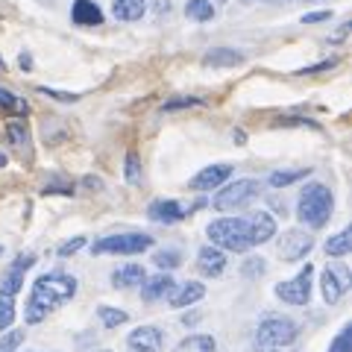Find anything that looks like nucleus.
Returning <instances> with one entry per match:
<instances>
[{
	"mask_svg": "<svg viewBox=\"0 0 352 352\" xmlns=\"http://www.w3.org/2000/svg\"><path fill=\"white\" fill-rule=\"evenodd\" d=\"M76 294V279L68 273H44L36 279L27 302V323H41L47 314H53L65 302H71Z\"/></svg>",
	"mask_w": 352,
	"mask_h": 352,
	"instance_id": "1",
	"label": "nucleus"
},
{
	"mask_svg": "<svg viewBox=\"0 0 352 352\" xmlns=\"http://www.w3.org/2000/svg\"><path fill=\"white\" fill-rule=\"evenodd\" d=\"M335 212V197L323 182H308L300 194V206H296V217L305 226L320 229L329 223V217Z\"/></svg>",
	"mask_w": 352,
	"mask_h": 352,
	"instance_id": "2",
	"label": "nucleus"
},
{
	"mask_svg": "<svg viewBox=\"0 0 352 352\" xmlns=\"http://www.w3.org/2000/svg\"><path fill=\"white\" fill-rule=\"evenodd\" d=\"M212 247L217 250H232V252H247L252 247V235H250V223L244 217H220L212 220L206 229Z\"/></svg>",
	"mask_w": 352,
	"mask_h": 352,
	"instance_id": "3",
	"label": "nucleus"
},
{
	"mask_svg": "<svg viewBox=\"0 0 352 352\" xmlns=\"http://www.w3.org/2000/svg\"><path fill=\"white\" fill-rule=\"evenodd\" d=\"M153 247V238L144 232H124V235H106L94 241V256H138Z\"/></svg>",
	"mask_w": 352,
	"mask_h": 352,
	"instance_id": "4",
	"label": "nucleus"
},
{
	"mask_svg": "<svg viewBox=\"0 0 352 352\" xmlns=\"http://www.w3.org/2000/svg\"><path fill=\"white\" fill-rule=\"evenodd\" d=\"M296 323L288 320V317H267L261 320L256 329V349H279V346H288L294 344L296 338Z\"/></svg>",
	"mask_w": 352,
	"mask_h": 352,
	"instance_id": "5",
	"label": "nucleus"
},
{
	"mask_svg": "<svg viewBox=\"0 0 352 352\" xmlns=\"http://www.w3.org/2000/svg\"><path fill=\"white\" fill-rule=\"evenodd\" d=\"M311 276H314V267L305 261V267L296 273L294 279L276 285V296L288 305H305L308 300H311Z\"/></svg>",
	"mask_w": 352,
	"mask_h": 352,
	"instance_id": "6",
	"label": "nucleus"
},
{
	"mask_svg": "<svg viewBox=\"0 0 352 352\" xmlns=\"http://www.w3.org/2000/svg\"><path fill=\"white\" fill-rule=\"evenodd\" d=\"M258 194V182L256 179H238L229 182L226 188H220L214 197V208L217 212H232V208H241L244 203H250L252 197Z\"/></svg>",
	"mask_w": 352,
	"mask_h": 352,
	"instance_id": "7",
	"label": "nucleus"
},
{
	"mask_svg": "<svg viewBox=\"0 0 352 352\" xmlns=\"http://www.w3.org/2000/svg\"><path fill=\"white\" fill-rule=\"evenodd\" d=\"M349 285H352V276H349V267H346V264H332V267H326L323 276H320L323 300H326L329 305L340 302V296L349 291Z\"/></svg>",
	"mask_w": 352,
	"mask_h": 352,
	"instance_id": "8",
	"label": "nucleus"
},
{
	"mask_svg": "<svg viewBox=\"0 0 352 352\" xmlns=\"http://www.w3.org/2000/svg\"><path fill=\"white\" fill-rule=\"evenodd\" d=\"M311 247H314V238L308 232H302V229H288V232H282L279 244H276L282 261H302L308 252H311Z\"/></svg>",
	"mask_w": 352,
	"mask_h": 352,
	"instance_id": "9",
	"label": "nucleus"
},
{
	"mask_svg": "<svg viewBox=\"0 0 352 352\" xmlns=\"http://www.w3.org/2000/svg\"><path fill=\"white\" fill-rule=\"evenodd\" d=\"M36 264V256L32 252H24V256H18L12 261V267H9V273L3 279H0V294H6V296H15L21 288H24V273Z\"/></svg>",
	"mask_w": 352,
	"mask_h": 352,
	"instance_id": "10",
	"label": "nucleus"
},
{
	"mask_svg": "<svg viewBox=\"0 0 352 352\" xmlns=\"http://www.w3.org/2000/svg\"><path fill=\"white\" fill-rule=\"evenodd\" d=\"M229 176H232V164H212V168H206L194 176V179L188 182L194 191H214L220 188Z\"/></svg>",
	"mask_w": 352,
	"mask_h": 352,
	"instance_id": "11",
	"label": "nucleus"
},
{
	"mask_svg": "<svg viewBox=\"0 0 352 352\" xmlns=\"http://www.w3.org/2000/svg\"><path fill=\"white\" fill-rule=\"evenodd\" d=\"M129 352H159L162 349V329L156 326H138L126 338Z\"/></svg>",
	"mask_w": 352,
	"mask_h": 352,
	"instance_id": "12",
	"label": "nucleus"
},
{
	"mask_svg": "<svg viewBox=\"0 0 352 352\" xmlns=\"http://www.w3.org/2000/svg\"><path fill=\"white\" fill-rule=\"evenodd\" d=\"M71 18H74V24H80V27H100L103 24V9L97 6L94 0H74Z\"/></svg>",
	"mask_w": 352,
	"mask_h": 352,
	"instance_id": "13",
	"label": "nucleus"
},
{
	"mask_svg": "<svg viewBox=\"0 0 352 352\" xmlns=\"http://www.w3.org/2000/svg\"><path fill=\"white\" fill-rule=\"evenodd\" d=\"M250 235H252V247H258V244H267V241L276 235V220H273L267 212H256L250 220Z\"/></svg>",
	"mask_w": 352,
	"mask_h": 352,
	"instance_id": "14",
	"label": "nucleus"
},
{
	"mask_svg": "<svg viewBox=\"0 0 352 352\" xmlns=\"http://www.w3.org/2000/svg\"><path fill=\"white\" fill-rule=\"evenodd\" d=\"M197 270H200L203 276H220V273L226 270V256L217 247L208 244L200 250V256H197Z\"/></svg>",
	"mask_w": 352,
	"mask_h": 352,
	"instance_id": "15",
	"label": "nucleus"
},
{
	"mask_svg": "<svg viewBox=\"0 0 352 352\" xmlns=\"http://www.w3.org/2000/svg\"><path fill=\"white\" fill-rule=\"evenodd\" d=\"M147 214H150V220H159V223H176V220H182L188 212L176 200H156V203H150Z\"/></svg>",
	"mask_w": 352,
	"mask_h": 352,
	"instance_id": "16",
	"label": "nucleus"
},
{
	"mask_svg": "<svg viewBox=\"0 0 352 352\" xmlns=\"http://www.w3.org/2000/svg\"><path fill=\"white\" fill-rule=\"evenodd\" d=\"M173 288L176 285H173L170 273H159V276H150L141 282V296H144L147 302H153V300H162V296H170Z\"/></svg>",
	"mask_w": 352,
	"mask_h": 352,
	"instance_id": "17",
	"label": "nucleus"
},
{
	"mask_svg": "<svg viewBox=\"0 0 352 352\" xmlns=\"http://www.w3.org/2000/svg\"><path fill=\"white\" fill-rule=\"evenodd\" d=\"M206 296V285L203 282H185L182 288H173L170 291V305L173 308H188V305H194V302H200Z\"/></svg>",
	"mask_w": 352,
	"mask_h": 352,
	"instance_id": "18",
	"label": "nucleus"
},
{
	"mask_svg": "<svg viewBox=\"0 0 352 352\" xmlns=\"http://www.w3.org/2000/svg\"><path fill=\"white\" fill-rule=\"evenodd\" d=\"M147 279V273L141 264H124V267H118L112 273V285L118 291H126V288H135V285H141Z\"/></svg>",
	"mask_w": 352,
	"mask_h": 352,
	"instance_id": "19",
	"label": "nucleus"
},
{
	"mask_svg": "<svg viewBox=\"0 0 352 352\" xmlns=\"http://www.w3.org/2000/svg\"><path fill=\"white\" fill-rule=\"evenodd\" d=\"M241 62H244V53L232 47H214L203 56V65H208V68H235Z\"/></svg>",
	"mask_w": 352,
	"mask_h": 352,
	"instance_id": "20",
	"label": "nucleus"
},
{
	"mask_svg": "<svg viewBox=\"0 0 352 352\" xmlns=\"http://www.w3.org/2000/svg\"><path fill=\"white\" fill-rule=\"evenodd\" d=\"M112 12L120 21H138V18H144L147 3L144 0H112Z\"/></svg>",
	"mask_w": 352,
	"mask_h": 352,
	"instance_id": "21",
	"label": "nucleus"
},
{
	"mask_svg": "<svg viewBox=\"0 0 352 352\" xmlns=\"http://www.w3.org/2000/svg\"><path fill=\"white\" fill-rule=\"evenodd\" d=\"M349 250H352V229H340L338 235L326 241V256H332V258H344Z\"/></svg>",
	"mask_w": 352,
	"mask_h": 352,
	"instance_id": "22",
	"label": "nucleus"
},
{
	"mask_svg": "<svg viewBox=\"0 0 352 352\" xmlns=\"http://www.w3.org/2000/svg\"><path fill=\"white\" fill-rule=\"evenodd\" d=\"M214 338L212 335H191V338H185L182 344H176L173 352H214Z\"/></svg>",
	"mask_w": 352,
	"mask_h": 352,
	"instance_id": "23",
	"label": "nucleus"
},
{
	"mask_svg": "<svg viewBox=\"0 0 352 352\" xmlns=\"http://www.w3.org/2000/svg\"><path fill=\"white\" fill-rule=\"evenodd\" d=\"M185 15H188L191 21L206 24V21L214 18V6H212V0H188V3H185Z\"/></svg>",
	"mask_w": 352,
	"mask_h": 352,
	"instance_id": "24",
	"label": "nucleus"
},
{
	"mask_svg": "<svg viewBox=\"0 0 352 352\" xmlns=\"http://www.w3.org/2000/svg\"><path fill=\"white\" fill-rule=\"evenodd\" d=\"M6 135H9V144H12L15 150L21 153H30V132L24 124H18V120H12V124H6Z\"/></svg>",
	"mask_w": 352,
	"mask_h": 352,
	"instance_id": "25",
	"label": "nucleus"
},
{
	"mask_svg": "<svg viewBox=\"0 0 352 352\" xmlns=\"http://www.w3.org/2000/svg\"><path fill=\"white\" fill-rule=\"evenodd\" d=\"M97 317H100V323H103L106 329H118V326H124V323L129 320L126 311H120V308H109V305L97 308Z\"/></svg>",
	"mask_w": 352,
	"mask_h": 352,
	"instance_id": "26",
	"label": "nucleus"
},
{
	"mask_svg": "<svg viewBox=\"0 0 352 352\" xmlns=\"http://www.w3.org/2000/svg\"><path fill=\"white\" fill-rule=\"evenodd\" d=\"M308 173H311L308 168H300V170H276V173H270V185H273V188H285V185H291V182L305 179Z\"/></svg>",
	"mask_w": 352,
	"mask_h": 352,
	"instance_id": "27",
	"label": "nucleus"
},
{
	"mask_svg": "<svg viewBox=\"0 0 352 352\" xmlns=\"http://www.w3.org/2000/svg\"><path fill=\"white\" fill-rule=\"evenodd\" d=\"M15 323V296L0 294V332H6Z\"/></svg>",
	"mask_w": 352,
	"mask_h": 352,
	"instance_id": "28",
	"label": "nucleus"
},
{
	"mask_svg": "<svg viewBox=\"0 0 352 352\" xmlns=\"http://www.w3.org/2000/svg\"><path fill=\"white\" fill-rule=\"evenodd\" d=\"M153 264H156L162 273H168V270H173V267H179L182 256H179L176 250H164V252H156V256H153Z\"/></svg>",
	"mask_w": 352,
	"mask_h": 352,
	"instance_id": "29",
	"label": "nucleus"
},
{
	"mask_svg": "<svg viewBox=\"0 0 352 352\" xmlns=\"http://www.w3.org/2000/svg\"><path fill=\"white\" fill-rule=\"evenodd\" d=\"M0 109H6V112H12V115H27L30 112V106L24 100H18V97H12L6 88H0Z\"/></svg>",
	"mask_w": 352,
	"mask_h": 352,
	"instance_id": "30",
	"label": "nucleus"
},
{
	"mask_svg": "<svg viewBox=\"0 0 352 352\" xmlns=\"http://www.w3.org/2000/svg\"><path fill=\"white\" fill-rule=\"evenodd\" d=\"M124 176H126L129 185H141V176H144V170H141V159L135 156V153H129V156H126Z\"/></svg>",
	"mask_w": 352,
	"mask_h": 352,
	"instance_id": "31",
	"label": "nucleus"
},
{
	"mask_svg": "<svg viewBox=\"0 0 352 352\" xmlns=\"http://www.w3.org/2000/svg\"><path fill=\"white\" fill-rule=\"evenodd\" d=\"M329 352H352V326H349V323L338 332V338L332 340V346H329Z\"/></svg>",
	"mask_w": 352,
	"mask_h": 352,
	"instance_id": "32",
	"label": "nucleus"
},
{
	"mask_svg": "<svg viewBox=\"0 0 352 352\" xmlns=\"http://www.w3.org/2000/svg\"><path fill=\"white\" fill-rule=\"evenodd\" d=\"M203 100H197V97H173V100L162 103V112H176V109H191V106H200Z\"/></svg>",
	"mask_w": 352,
	"mask_h": 352,
	"instance_id": "33",
	"label": "nucleus"
},
{
	"mask_svg": "<svg viewBox=\"0 0 352 352\" xmlns=\"http://www.w3.org/2000/svg\"><path fill=\"white\" fill-rule=\"evenodd\" d=\"M264 267H267V264H264V258H256V256H252V258L244 261L241 273H244L247 279H256V276H261V273H264Z\"/></svg>",
	"mask_w": 352,
	"mask_h": 352,
	"instance_id": "34",
	"label": "nucleus"
},
{
	"mask_svg": "<svg viewBox=\"0 0 352 352\" xmlns=\"http://www.w3.org/2000/svg\"><path fill=\"white\" fill-rule=\"evenodd\" d=\"M338 65V59H326V62H317V65H305V68H300L296 74L300 76H311V74H323V71H332Z\"/></svg>",
	"mask_w": 352,
	"mask_h": 352,
	"instance_id": "35",
	"label": "nucleus"
},
{
	"mask_svg": "<svg viewBox=\"0 0 352 352\" xmlns=\"http://www.w3.org/2000/svg\"><path fill=\"white\" fill-rule=\"evenodd\" d=\"M80 247H85V238H71V241H65V244L59 247V256H74Z\"/></svg>",
	"mask_w": 352,
	"mask_h": 352,
	"instance_id": "36",
	"label": "nucleus"
},
{
	"mask_svg": "<svg viewBox=\"0 0 352 352\" xmlns=\"http://www.w3.org/2000/svg\"><path fill=\"white\" fill-rule=\"evenodd\" d=\"M332 18V12H305L300 21L302 24H320V21H329Z\"/></svg>",
	"mask_w": 352,
	"mask_h": 352,
	"instance_id": "37",
	"label": "nucleus"
},
{
	"mask_svg": "<svg viewBox=\"0 0 352 352\" xmlns=\"http://www.w3.org/2000/svg\"><path fill=\"white\" fill-rule=\"evenodd\" d=\"M41 94H47V97H56V100H65V103H74L76 100V94H62V91H56V88H38Z\"/></svg>",
	"mask_w": 352,
	"mask_h": 352,
	"instance_id": "38",
	"label": "nucleus"
},
{
	"mask_svg": "<svg viewBox=\"0 0 352 352\" xmlns=\"http://www.w3.org/2000/svg\"><path fill=\"white\" fill-rule=\"evenodd\" d=\"M349 27H352V24H349V21H346V24H344V27H340V30L335 32V38H332V44H344V38H346V32H349Z\"/></svg>",
	"mask_w": 352,
	"mask_h": 352,
	"instance_id": "39",
	"label": "nucleus"
},
{
	"mask_svg": "<svg viewBox=\"0 0 352 352\" xmlns=\"http://www.w3.org/2000/svg\"><path fill=\"white\" fill-rule=\"evenodd\" d=\"M18 62H21V71H30V68H32V59H30V53H21V56H18Z\"/></svg>",
	"mask_w": 352,
	"mask_h": 352,
	"instance_id": "40",
	"label": "nucleus"
},
{
	"mask_svg": "<svg viewBox=\"0 0 352 352\" xmlns=\"http://www.w3.org/2000/svg\"><path fill=\"white\" fill-rule=\"evenodd\" d=\"M232 141H235V144H247V135H244V129H235V132H232Z\"/></svg>",
	"mask_w": 352,
	"mask_h": 352,
	"instance_id": "41",
	"label": "nucleus"
},
{
	"mask_svg": "<svg viewBox=\"0 0 352 352\" xmlns=\"http://www.w3.org/2000/svg\"><path fill=\"white\" fill-rule=\"evenodd\" d=\"M244 3H294V0H244Z\"/></svg>",
	"mask_w": 352,
	"mask_h": 352,
	"instance_id": "42",
	"label": "nucleus"
},
{
	"mask_svg": "<svg viewBox=\"0 0 352 352\" xmlns=\"http://www.w3.org/2000/svg\"><path fill=\"white\" fill-rule=\"evenodd\" d=\"M3 164H6V156H3V153H0V168H3Z\"/></svg>",
	"mask_w": 352,
	"mask_h": 352,
	"instance_id": "43",
	"label": "nucleus"
},
{
	"mask_svg": "<svg viewBox=\"0 0 352 352\" xmlns=\"http://www.w3.org/2000/svg\"><path fill=\"white\" fill-rule=\"evenodd\" d=\"M97 352H112V349H97Z\"/></svg>",
	"mask_w": 352,
	"mask_h": 352,
	"instance_id": "44",
	"label": "nucleus"
},
{
	"mask_svg": "<svg viewBox=\"0 0 352 352\" xmlns=\"http://www.w3.org/2000/svg\"><path fill=\"white\" fill-rule=\"evenodd\" d=\"M217 3H226V0H217Z\"/></svg>",
	"mask_w": 352,
	"mask_h": 352,
	"instance_id": "45",
	"label": "nucleus"
},
{
	"mask_svg": "<svg viewBox=\"0 0 352 352\" xmlns=\"http://www.w3.org/2000/svg\"><path fill=\"white\" fill-rule=\"evenodd\" d=\"M270 352H276V349H270Z\"/></svg>",
	"mask_w": 352,
	"mask_h": 352,
	"instance_id": "46",
	"label": "nucleus"
}]
</instances>
